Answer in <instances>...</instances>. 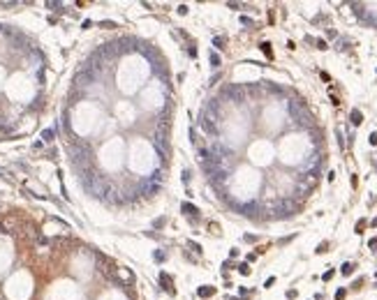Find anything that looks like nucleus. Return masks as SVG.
<instances>
[{
	"instance_id": "nucleus-1",
	"label": "nucleus",
	"mask_w": 377,
	"mask_h": 300,
	"mask_svg": "<svg viewBox=\"0 0 377 300\" xmlns=\"http://www.w3.org/2000/svg\"><path fill=\"white\" fill-rule=\"evenodd\" d=\"M160 282H162V284H164V286H162V289H164V291H169V293H174V289H171V277H169V275H167V273H160Z\"/></svg>"
},
{
	"instance_id": "nucleus-2",
	"label": "nucleus",
	"mask_w": 377,
	"mask_h": 300,
	"mask_svg": "<svg viewBox=\"0 0 377 300\" xmlns=\"http://www.w3.org/2000/svg\"><path fill=\"white\" fill-rule=\"evenodd\" d=\"M213 293H215V286H201V289H197L199 298H211Z\"/></svg>"
},
{
	"instance_id": "nucleus-3",
	"label": "nucleus",
	"mask_w": 377,
	"mask_h": 300,
	"mask_svg": "<svg viewBox=\"0 0 377 300\" xmlns=\"http://www.w3.org/2000/svg\"><path fill=\"white\" fill-rule=\"evenodd\" d=\"M181 210H183V213H185L187 217H194V215H197V217H199V210H197V208H194V205H192V203H183V205H181Z\"/></svg>"
},
{
	"instance_id": "nucleus-4",
	"label": "nucleus",
	"mask_w": 377,
	"mask_h": 300,
	"mask_svg": "<svg viewBox=\"0 0 377 300\" xmlns=\"http://www.w3.org/2000/svg\"><path fill=\"white\" fill-rule=\"evenodd\" d=\"M349 118H352V125H361V122H363V113H361L359 109H352Z\"/></svg>"
},
{
	"instance_id": "nucleus-5",
	"label": "nucleus",
	"mask_w": 377,
	"mask_h": 300,
	"mask_svg": "<svg viewBox=\"0 0 377 300\" xmlns=\"http://www.w3.org/2000/svg\"><path fill=\"white\" fill-rule=\"evenodd\" d=\"M201 127H204V129H206L208 134H215V125L211 122V118H206V116L201 118Z\"/></svg>"
},
{
	"instance_id": "nucleus-6",
	"label": "nucleus",
	"mask_w": 377,
	"mask_h": 300,
	"mask_svg": "<svg viewBox=\"0 0 377 300\" xmlns=\"http://www.w3.org/2000/svg\"><path fill=\"white\" fill-rule=\"evenodd\" d=\"M354 268H356L354 263H343V268H340V273H343V275H352V273H354Z\"/></svg>"
},
{
	"instance_id": "nucleus-7",
	"label": "nucleus",
	"mask_w": 377,
	"mask_h": 300,
	"mask_svg": "<svg viewBox=\"0 0 377 300\" xmlns=\"http://www.w3.org/2000/svg\"><path fill=\"white\" fill-rule=\"evenodd\" d=\"M259 46H262V51L266 53V58H273V49H271V44H268V42H262Z\"/></svg>"
},
{
	"instance_id": "nucleus-8",
	"label": "nucleus",
	"mask_w": 377,
	"mask_h": 300,
	"mask_svg": "<svg viewBox=\"0 0 377 300\" xmlns=\"http://www.w3.org/2000/svg\"><path fill=\"white\" fill-rule=\"evenodd\" d=\"M238 273H241V275H250V266H248V263H241V266H238Z\"/></svg>"
},
{
	"instance_id": "nucleus-9",
	"label": "nucleus",
	"mask_w": 377,
	"mask_h": 300,
	"mask_svg": "<svg viewBox=\"0 0 377 300\" xmlns=\"http://www.w3.org/2000/svg\"><path fill=\"white\" fill-rule=\"evenodd\" d=\"M211 65H213V67H220V56L217 53H211Z\"/></svg>"
},
{
	"instance_id": "nucleus-10",
	"label": "nucleus",
	"mask_w": 377,
	"mask_h": 300,
	"mask_svg": "<svg viewBox=\"0 0 377 300\" xmlns=\"http://www.w3.org/2000/svg\"><path fill=\"white\" fill-rule=\"evenodd\" d=\"M363 229H366V219H359L356 222V233H363Z\"/></svg>"
},
{
	"instance_id": "nucleus-11",
	"label": "nucleus",
	"mask_w": 377,
	"mask_h": 300,
	"mask_svg": "<svg viewBox=\"0 0 377 300\" xmlns=\"http://www.w3.org/2000/svg\"><path fill=\"white\" fill-rule=\"evenodd\" d=\"M345 296H347L345 289H338V291H335V300H345Z\"/></svg>"
},
{
	"instance_id": "nucleus-12",
	"label": "nucleus",
	"mask_w": 377,
	"mask_h": 300,
	"mask_svg": "<svg viewBox=\"0 0 377 300\" xmlns=\"http://www.w3.org/2000/svg\"><path fill=\"white\" fill-rule=\"evenodd\" d=\"M213 44L217 46V49H222V46H225V37H215V39H213Z\"/></svg>"
},
{
	"instance_id": "nucleus-13",
	"label": "nucleus",
	"mask_w": 377,
	"mask_h": 300,
	"mask_svg": "<svg viewBox=\"0 0 377 300\" xmlns=\"http://www.w3.org/2000/svg\"><path fill=\"white\" fill-rule=\"evenodd\" d=\"M329 249V243H322L319 247H317V254H324V252Z\"/></svg>"
},
{
	"instance_id": "nucleus-14",
	"label": "nucleus",
	"mask_w": 377,
	"mask_h": 300,
	"mask_svg": "<svg viewBox=\"0 0 377 300\" xmlns=\"http://www.w3.org/2000/svg\"><path fill=\"white\" fill-rule=\"evenodd\" d=\"M368 141H370V145H377V132L370 134V139H368Z\"/></svg>"
},
{
	"instance_id": "nucleus-15",
	"label": "nucleus",
	"mask_w": 377,
	"mask_h": 300,
	"mask_svg": "<svg viewBox=\"0 0 377 300\" xmlns=\"http://www.w3.org/2000/svg\"><path fill=\"white\" fill-rule=\"evenodd\" d=\"M368 247H370V249H377V236H375V238L368 243Z\"/></svg>"
},
{
	"instance_id": "nucleus-16",
	"label": "nucleus",
	"mask_w": 377,
	"mask_h": 300,
	"mask_svg": "<svg viewBox=\"0 0 377 300\" xmlns=\"http://www.w3.org/2000/svg\"><path fill=\"white\" fill-rule=\"evenodd\" d=\"M317 49L324 51V49H326V42H324V39H317Z\"/></svg>"
},
{
	"instance_id": "nucleus-17",
	"label": "nucleus",
	"mask_w": 377,
	"mask_h": 300,
	"mask_svg": "<svg viewBox=\"0 0 377 300\" xmlns=\"http://www.w3.org/2000/svg\"><path fill=\"white\" fill-rule=\"evenodd\" d=\"M241 23H245V26H252V19H248V16H241Z\"/></svg>"
},
{
	"instance_id": "nucleus-18",
	"label": "nucleus",
	"mask_w": 377,
	"mask_h": 300,
	"mask_svg": "<svg viewBox=\"0 0 377 300\" xmlns=\"http://www.w3.org/2000/svg\"><path fill=\"white\" fill-rule=\"evenodd\" d=\"M331 277H333V270H326V273H324V282L331 279Z\"/></svg>"
}]
</instances>
